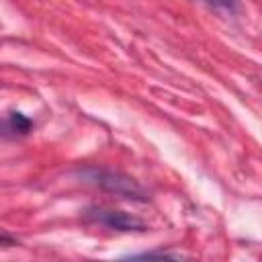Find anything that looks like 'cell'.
<instances>
[{
	"instance_id": "cell-1",
	"label": "cell",
	"mask_w": 262,
	"mask_h": 262,
	"mask_svg": "<svg viewBox=\"0 0 262 262\" xmlns=\"http://www.w3.org/2000/svg\"><path fill=\"white\" fill-rule=\"evenodd\" d=\"M78 178L86 184H92L100 190H106L111 194H117L121 199H127V201H137V203H145L149 201L145 188L131 176L123 174V172H117V170H108V168H96V166H90V168H80L78 170Z\"/></svg>"
},
{
	"instance_id": "cell-2",
	"label": "cell",
	"mask_w": 262,
	"mask_h": 262,
	"mask_svg": "<svg viewBox=\"0 0 262 262\" xmlns=\"http://www.w3.org/2000/svg\"><path fill=\"white\" fill-rule=\"evenodd\" d=\"M88 219L108 227V229H117V231H147V225L145 221H141L139 217L135 215H129L125 211H119V209H106V207H90L86 211Z\"/></svg>"
},
{
	"instance_id": "cell-3",
	"label": "cell",
	"mask_w": 262,
	"mask_h": 262,
	"mask_svg": "<svg viewBox=\"0 0 262 262\" xmlns=\"http://www.w3.org/2000/svg\"><path fill=\"white\" fill-rule=\"evenodd\" d=\"M31 131H33V121L27 115H23L18 111L6 113V117H4V133L8 137H23V135H27Z\"/></svg>"
},
{
	"instance_id": "cell-4",
	"label": "cell",
	"mask_w": 262,
	"mask_h": 262,
	"mask_svg": "<svg viewBox=\"0 0 262 262\" xmlns=\"http://www.w3.org/2000/svg\"><path fill=\"white\" fill-rule=\"evenodd\" d=\"M211 8H217V10H225V12H235L237 10V0H199Z\"/></svg>"
},
{
	"instance_id": "cell-5",
	"label": "cell",
	"mask_w": 262,
	"mask_h": 262,
	"mask_svg": "<svg viewBox=\"0 0 262 262\" xmlns=\"http://www.w3.org/2000/svg\"><path fill=\"white\" fill-rule=\"evenodd\" d=\"M131 258H145V260H151V258H180V254H170V252H143V254H133Z\"/></svg>"
}]
</instances>
